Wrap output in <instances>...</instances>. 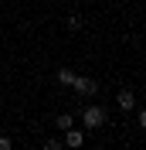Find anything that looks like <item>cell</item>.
Segmentation results:
<instances>
[{"label":"cell","instance_id":"6da1fadb","mask_svg":"<svg viewBox=\"0 0 146 150\" xmlns=\"http://www.w3.org/2000/svg\"><path fill=\"white\" fill-rule=\"evenodd\" d=\"M105 116H109L105 106H88V109L82 112V126H85V130H99L102 123H105Z\"/></svg>","mask_w":146,"mask_h":150},{"label":"cell","instance_id":"7a4b0ae2","mask_svg":"<svg viewBox=\"0 0 146 150\" xmlns=\"http://www.w3.org/2000/svg\"><path fill=\"white\" fill-rule=\"evenodd\" d=\"M72 89H75L78 96H82V99H92V96L99 92V82H95V79H82V75H75Z\"/></svg>","mask_w":146,"mask_h":150},{"label":"cell","instance_id":"3957f363","mask_svg":"<svg viewBox=\"0 0 146 150\" xmlns=\"http://www.w3.org/2000/svg\"><path fill=\"white\" fill-rule=\"evenodd\" d=\"M85 143V130H78V126H68L65 130V140H61V147H72V150H78Z\"/></svg>","mask_w":146,"mask_h":150},{"label":"cell","instance_id":"277c9868","mask_svg":"<svg viewBox=\"0 0 146 150\" xmlns=\"http://www.w3.org/2000/svg\"><path fill=\"white\" fill-rule=\"evenodd\" d=\"M116 106H119L122 112H133V109H136V92H133V89H119Z\"/></svg>","mask_w":146,"mask_h":150},{"label":"cell","instance_id":"5b68a950","mask_svg":"<svg viewBox=\"0 0 146 150\" xmlns=\"http://www.w3.org/2000/svg\"><path fill=\"white\" fill-rule=\"evenodd\" d=\"M55 126L65 133L68 126H75V116H72V112H61V116H55Z\"/></svg>","mask_w":146,"mask_h":150},{"label":"cell","instance_id":"8992f818","mask_svg":"<svg viewBox=\"0 0 146 150\" xmlns=\"http://www.w3.org/2000/svg\"><path fill=\"white\" fill-rule=\"evenodd\" d=\"M58 82H61V85H72L75 82V72H72V68H58Z\"/></svg>","mask_w":146,"mask_h":150},{"label":"cell","instance_id":"52a82bcc","mask_svg":"<svg viewBox=\"0 0 146 150\" xmlns=\"http://www.w3.org/2000/svg\"><path fill=\"white\" fill-rule=\"evenodd\" d=\"M82 28V17H78V14H72V17H68V31H78Z\"/></svg>","mask_w":146,"mask_h":150},{"label":"cell","instance_id":"ba28073f","mask_svg":"<svg viewBox=\"0 0 146 150\" xmlns=\"http://www.w3.org/2000/svg\"><path fill=\"white\" fill-rule=\"evenodd\" d=\"M41 150H61V140H44V143H41Z\"/></svg>","mask_w":146,"mask_h":150},{"label":"cell","instance_id":"9c48e42d","mask_svg":"<svg viewBox=\"0 0 146 150\" xmlns=\"http://www.w3.org/2000/svg\"><path fill=\"white\" fill-rule=\"evenodd\" d=\"M133 112H136V123H139V126H146V109H139V106H136Z\"/></svg>","mask_w":146,"mask_h":150},{"label":"cell","instance_id":"30bf717a","mask_svg":"<svg viewBox=\"0 0 146 150\" xmlns=\"http://www.w3.org/2000/svg\"><path fill=\"white\" fill-rule=\"evenodd\" d=\"M0 150H14V140L10 137H0Z\"/></svg>","mask_w":146,"mask_h":150}]
</instances>
